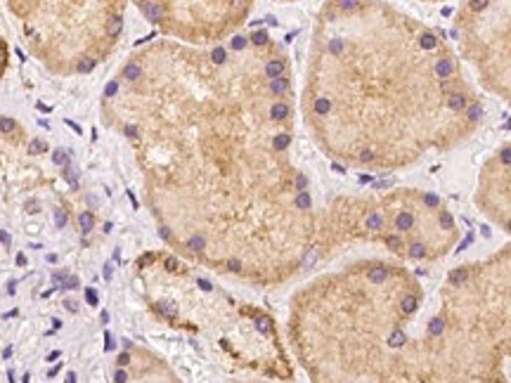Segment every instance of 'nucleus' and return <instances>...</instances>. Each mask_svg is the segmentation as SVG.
<instances>
[{"instance_id": "obj_6", "label": "nucleus", "mask_w": 511, "mask_h": 383, "mask_svg": "<svg viewBox=\"0 0 511 383\" xmlns=\"http://www.w3.org/2000/svg\"><path fill=\"white\" fill-rule=\"evenodd\" d=\"M8 67H10V45L5 34H3V29H0V78L5 76Z\"/></svg>"}, {"instance_id": "obj_1", "label": "nucleus", "mask_w": 511, "mask_h": 383, "mask_svg": "<svg viewBox=\"0 0 511 383\" xmlns=\"http://www.w3.org/2000/svg\"><path fill=\"white\" fill-rule=\"evenodd\" d=\"M102 116L130 144L149 213L178 256L258 286L317 256L319 220L291 156L289 57L268 31L140 48L107 85Z\"/></svg>"}, {"instance_id": "obj_5", "label": "nucleus", "mask_w": 511, "mask_h": 383, "mask_svg": "<svg viewBox=\"0 0 511 383\" xmlns=\"http://www.w3.org/2000/svg\"><path fill=\"white\" fill-rule=\"evenodd\" d=\"M111 383H183L154 350L128 343L114 362Z\"/></svg>"}, {"instance_id": "obj_3", "label": "nucleus", "mask_w": 511, "mask_h": 383, "mask_svg": "<svg viewBox=\"0 0 511 383\" xmlns=\"http://www.w3.org/2000/svg\"><path fill=\"white\" fill-rule=\"evenodd\" d=\"M29 52L57 76L90 74L116 50L128 0H8Z\"/></svg>"}, {"instance_id": "obj_4", "label": "nucleus", "mask_w": 511, "mask_h": 383, "mask_svg": "<svg viewBox=\"0 0 511 383\" xmlns=\"http://www.w3.org/2000/svg\"><path fill=\"white\" fill-rule=\"evenodd\" d=\"M142 17L178 43L209 48L235 36L251 15L253 0H133Z\"/></svg>"}, {"instance_id": "obj_7", "label": "nucleus", "mask_w": 511, "mask_h": 383, "mask_svg": "<svg viewBox=\"0 0 511 383\" xmlns=\"http://www.w3.org/2000/svg\"><path fill=\"white\" fill-rule=\"evenodd\" d=\"M426 3H438V0H426Z\"/></svg>"}, {"instance_id": "obj_2", "label": "nucleus", "mask_w": 511, "mask_h": 383, "mask_svg": "<svg viewBox=\"0 0 511 383\" xmlns=\"http://www.w3.org/2000/svg\"><path fill=\"white\" fill-rule=\"evenodd\" d=\"M301 109L315 144L353 168L412 163L483 116L443 36L386 0L322 5Z\"/></svg>"}]
</instances>
